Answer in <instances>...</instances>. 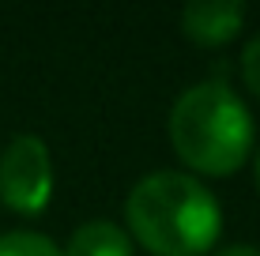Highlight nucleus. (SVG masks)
<instances>
[{"instance_id":"obj_3","label":"nucleus","mask_w":260,"mask_h":256,"mask_svg":"<svg viewBox=\"0 0 260 256\" xmlns=\"http://www.w3.org/2000/svg\"><path fill=\"white\" fill-rule=\"evenodd\" d=\"M0 200L15 215H42L53 200V155L46 139L23 132L0 155Z\"/></svg>"},{"instance_id":"obj_4","label":"nucleus","mask_w":260,"mask_h":256,"mask_svg":"<svg viewBox=\"0 0 260 256\" xmlns=\"http://www.w3.org/2000/svg\"><path fill=\"white\" fill-rule=\"evenodd\" d=\"M181 34L192 38L196 46H226L230 38H238L241 23H245V4L238 0H196L185 4L181 15Z\"/></svg>"},{"instance_id":"obj_9","label":"nucleus","mask_w":260,"mask_h":256,"mask_svg":"<svg viewBox=\"0 0 260 256\" xmlns=\"http://www.w3.org/2000/svg\"><path fill=\"white\" fill-rule=\"evenodd\" d=\"M256 189H260V151H256Z\"/></svg>"},{"instance_id":"obj_8","label":"nucleus","mask_w":260,"mask_h":256,"mask_svg":"<svg viewBox=\"0 0 260 256\" xmlns=\"http://www.w3.org/2000/svg\"><path fill=\"white\" fill-rule=\"evenodd\" d=\"M215 256H260L256 245H226V249H219Z\"/></svg>"},{"instance_id":"obj_2","label":"nucleus","mask_w":260,"mask_h":256,"mask_svg":"<svg viewBox=\"0 0 260 256\" xmlns=\"http://www.w3.org/2000/svg\"><path fill=\"white\" fill-rule=\"evenodd\" d=\"M170 143L192 177H230L253 155V113L222 79L192 83L170 109Z\"/></svg>"},{"instance_id":"obj_5","label":"nucleus","mask_w":260,"mask_h":256,"mask_svg":"<svg viewBox=\"0 0 260 256\" xmlns=\"http://www.w3.org/2000/svg\"><path fill=\"white\" fill-rule=\"evenodd\" d=\"M60 256H132V237L110 218H91L72 230Z\"/></svg>"},{"instance_id":"obj_7","label":"nucleus","mask_w":260,"mask_h":256,"mask_svg":"<svg viewBox=\"0 0 260 256\" xmlns=\"http://www.w3.org/2000/svg\"><path fill=\"white\" fill-rule=\"evenodd\" d=\"M238 68H241V79H245V87L260 98V34L245 42V49H241L238 57Z\"/></svg>"},{"instance_id":"obj_1","label":"nucleus","mask_w":260,"mask_h":256,"mask_svg":"<svg viewBox=\"0 0 260 256\" xmlns=\"http://www.w3.org/2000/svg\"><path fill=\"white\" fill-rule=\"evenodd\" d=\"M128 237L155 256H204L222 234V207L200 177L155 170L128 189Z\"/></svg>"},{"instance_id":"obj_6","label":"nucleus","mask_w":260,"mask_h":256,"mask_svg":"<svg viewBox=\"0 0 260 256\" xmlns=\"http://www.w3.org/2000/svg\"><path fill=\"white\" fill-rule=\"evenodd\" d=\"M0 256H60V245L38 230H8L0 234Z\"/></svg>"}]
</instances>
